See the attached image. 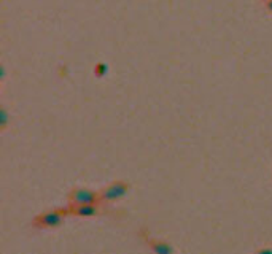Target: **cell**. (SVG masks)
I'll use <instances>...</instances> for the list:
<instances>
[{"label":"cell","instance_id":"5b68a950","mask_svg":"<svg viewBox=\"0 0 272 254\" xmlns=\"http://www.w3.org/2000/svg\"><path fill=\"white\" fill-rule=\"evenodd\" d=\"M150 246L156 254H172L171 245L164 240H150Z\"/></svg>","mask_w":272,"mask_h":254},{"label":"cell","instance_id":"6da1fadb","mask_svg":"<svg viewBox=\"0 0 272 254\" xmlns=\"http://www.w3.org/2000/svg\"><path fill=\"white\" fill-rule=\"evenodd\" d=\"M65 218V211L64 210H51V211H45L40 216H37L34 219V227H56L59 224H62Z\"/></svg>","mask_w":272,"mask_h":254},{"label":"cell","instance_id":"8992f818","mask_svg":"<svg viewBox=\"0 0 272 254\" xmlns=\"http://www.w3.org/2000/svg\"><path fill=\"white\" fill-rule=\"evenodd\" d=\"M105 73H107V65L105 64H97V67H96V75L104 76Z\"/></svg>","mask_w":272,"mask_h":254},{"label":"cell","instance_id":"3957f363","mask_svg":"<svg viewBox=\"0 0 272 254\" xmlns=\"http://www.w3.org/2000/svg\"><path fill=\"white\" fill-rule=\"evenodd\" d=\"M128 191H129V184L123 183V181H115V183H112L100 192V200H104V202L118 200V199L128 194Z\"/></svg>","mask_w":272,"mask_h":254},{"label":"cell","instance_id":"7a4b0ae2","mask_svg":"<svg viewBox=\"0 0 272 254\" xmlns=\"http://www.w3.org/2000/svg\"><path fill=\"white\" fill-rule=\"evenodd\" d=\"M100 200V194L97 192L91 191V189H84V187H78L70 192V205H97Z\"/></svg>","mask_w":272,"mask_h":254},{"label":"cell","instance_id":"277c9868","mask_svg":"<svg viewBox=\"0 0 272 254\" xmlns=\"http://www.w3.org/2000/svg\"><path fill=\"white\" fill-rule=\"evenodd\" d=\"M70 211L74 215L77 216H84V218H88V216H94V215H97V205H70Z\"/></svg>","mask_w":272,"mask_h":254},{"label":"cell","instance_id":"9c48e42d","mask_svg":"<svg viewBox=\"0 0 272 254\" xmlns=\"http://www.w3.org/2000/svg\"><path fill=\"white\" fill-rule=\"evenodd\" d=\"M266 5H268V8H269V10L272 11V0H269V2H268V3H266Z\"/></svg>","mask_w":272,"mask_h":254},{"label":"cell","instance_id":"52a82bcc","mask_svg":"<svg viewBox=\"0 0 272 254\" xmlns=\"http://www.w3.org/2000/svg\"><path fill=\"white\" fill-rule=\"evenodd\" d=\"M256 254H272V250H269V248H263V250H259Z\"/></svg>","mask_w":272,"mask_h":254},{"label":"cell","instance_id":"ba28073f","mask_svg":"<svg viewBox=\"0 0 272 254\" xmlns=\"http://www.w3.org/2000/svg\"><path fill=\"white\" fill-rule=\"evenodd\" d=\"M5 123H7V114H5V111H2V126H5Z\"/></svg>","mask_w":272,"mask_h":254}]
</instances>
